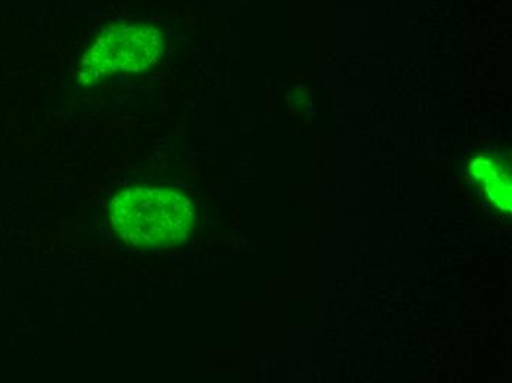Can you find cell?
Wrapping results in <instances>:
<instances>
[{"label":"cell","mask_w":512,"mask_h":383,"mask_svg":"<svg viewBox=\"0 0 512 383\" xmlns=\"http://www.w3.org/2000/svg\"><path fill=\"white\" fill-rule=\"evenodd\" d=\"M109 217L128 245L165 249L187 238L195 213L183 193L159 186H134L114 196Z\"/></svg>","instance_id":"6da1fadb"}]
</instances>
